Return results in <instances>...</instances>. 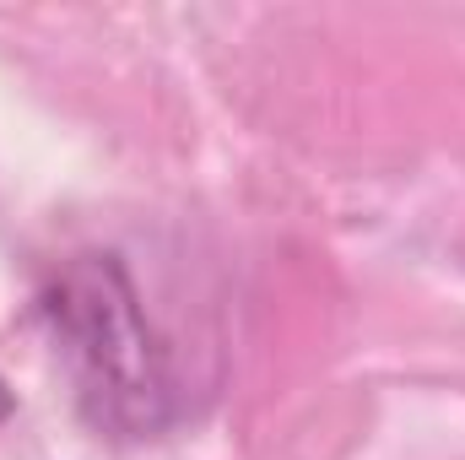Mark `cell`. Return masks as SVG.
I'll return each instance as SVG.
<instances>
[{
	"instance_id": "7a4b0ae2",
	"label": "cell",
	"mask_w": 465,
	"mask_h": 460,
	"mask_svg": "<svg viewBox=\"0 0 465 460\" xmlns=\"http://www.w3.org/2000/svg\"><path fill=\"white\" fill-rule=\"evenodd\" d=\"M11 406H16V401H11V390H5V379H0V423L11 417Z\"/></svg>"
},
{
	"instance_id": "6da1fadb",
	"label": "cell",
	"mask_w": 465,
	"mask_h": 460,
	"mask_svg": "<svg viewBox=\"0 0 465 460\" xmlns=\"http://www.w3.org/2000/svg\"><path fill=\"white\" fill-rule=\"evenodd\" d=\"M44 320L82 412L98 428L157 434L168 423V363L114 255L71 260L44 293Z\"/></svg>"
}]
</instances>
